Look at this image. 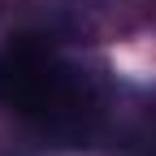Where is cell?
<instances>
[{"instance_id": "6da1fadb", "label": "cell", "mask_w": 156, "mask_h": 156, "mask_svg": "<svg viewBox=\"0 0 156 156\" xmlns=\"http://www.w3.org/2000/svg\"><path fill=\"white\" fill-rule=\"evenodd\" d=\"M0 104L26 113L52 130H83L91 113L87 91L74 78V69H65L61 61H52L48 52L30 44H17L0 56Z\"/></svg>"}]
</instances>
